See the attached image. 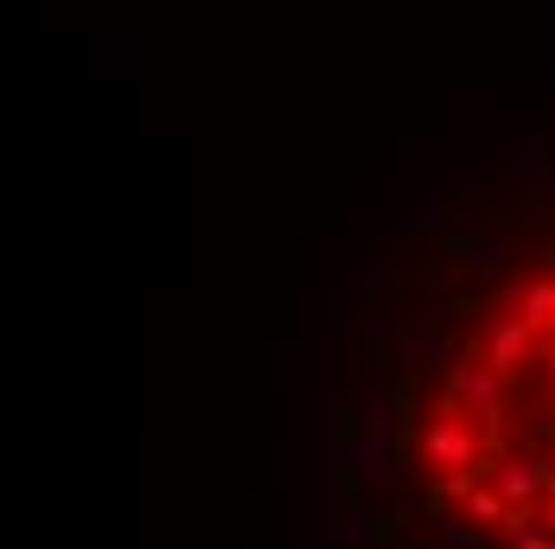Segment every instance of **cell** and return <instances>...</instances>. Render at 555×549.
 <instances>
[{
    "label": "cell",
    "instance_id": "obj_1",
    "mask_svg": "<svg viewBox=\"0 0 555 549\" xmlns=\"http://www.w3.org/2000/svg\"><path fill=\"white\" fill-rule=\"evenodd\" d=\"M422 467L441 480V473H479L486 467V441L473 429V416L460 403H447L441 416L422 429Z\"/></svg>",
    "mask_w": 555,
    "mask_h": 549
},
{
    "label": "cell",
    "instance_id": "obj_2",
    "mask_svg": "<svg viewBox=\"0 0 555 549\" xmlns=\"http://www.w3.org/2000/svg\"><path fill=\"white\" fill-rule=\"evenodd\" d=\"M447 384H453V403L479 409V441L492 454L504 441V378H492L479 358H460V365H447Z\"/></svg>",
    "mask_w": 555,
    "mask_h": 549
},
{
    "label": "cell",
    "instance_id": "obj_3",
    "mask_svg": "<svg viewBox=\"0 0 555 549\" xmlns=\"http://www.w3.org/2000/svg\"><path fill=\"white\" fill-rule=\"evenodd\" d=\"M530 352H537V339L517 327V314H504V320H492V327H486V358H479V365H486L492 378H504V384H511V378L530 365Z\"/></svg>",
    "mask_w": 555,
    "mask_h": 549
},
{
    "label": "cell",
    "instance_id": "obj_4",
    "mask_svg": "<svg viewBox=\"0 0 555 549\" xmlns=\"http://www.w3.org/2000/svg\"><path fill=\"white\" fill-rule=\"evenodd\" d=\"M492 473H499L504 505H537V493L550 486V460H537V454H530V460H499Z\"/></svg>",
    "mask_w": 555,
    "mask_h": 549
},
{
    "label": "cell",
    "instance_id": "obj_5",
    "mask_svg": "<svg viewBox=\"0 0 555 549\" xmlns=\"http://www.w3.org/2000/svg\"><path fill=\"white\" fill-rule=\"evenodd\" d=\"M550 314H555V281H530L517 294V327L537 339V332H550Z\"/></svg>",
    "mask_w": 555,
    "mask_h": 549
},
{
    "label": "cell",
    "instance_id": "obj_6",
    "mask_svg": "<svg viewBox=\"0 0 555 549\" xmlns=\"http://www.w3.org/2000/svg\"><path fill=\"white\" fill-rule=\"evenodd\" d=\"M460 505H466V518H473V524H492V531L504 524V498H499V486H479V480H473V486L460 493Z\"/></svg>",
    "mask_w": 555,
    "mask_h": 549
},
{
    "label": "cell",
    "instance_id": "obj_7",
    "mask_svg": "<svg viewBox=\"0 0 555 549\" xmlns=\"http://www.w3.org/2000/svg\"><path fill=\"white\" fill-rule=\"evenodd\" d=\"M504 544L511 549H555V531L543 518H511V524H504Z\"/></svg>",
    "mask_w": 555,
    "mask_h": 549
},
{
    "label": "cell",
    "instance_id": "obj_8",
    "mask_svg": "<svg viewBox=\"0 0 555 549\" xmlns=\"http://www.w3.org/2000/svg\"><path fill=\"white\" fill-rule=\"evenodd\" d=\"M543 365H550V378H555V352H550V358H543Z\"/></svg>",
    "mask_w": 555,
    "mask_h": 549
},
{
    "label": "cell",
    "instance_id": "obj_9",
    "mask_svg": "<svg viewBox=\"0 0 555 549\" xmlns=\"http://www.w3.org/2000/svg\"><path fill=\"white\" fill-rule=\"evenodd\" d=\"M550 332H555V314H550Z\"/></svg>",
    "mask_w": 555,
    "mask_h": 549
},
{
    "label": "cell",
    "instance_id": "obj_10",
    "mask_svg": "<svg viewBox=\"0 0 555 549\" xmlns=\"http://www.w3.org/2000/svg\"><path fill=\"white\" fill-rule=\"evenodd\" d=\"M550 263H555V256H550Z\"/></svg>",
    "mask_w": 555,
    "mask_h": 549
}]
</instances>
